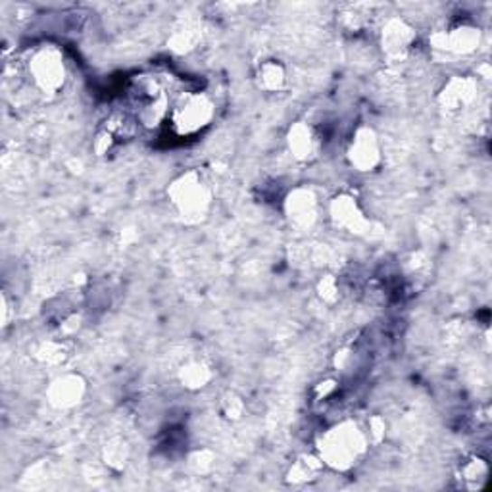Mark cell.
Listing matches in <instances>:
<instances>
[{"instance_id": "7402d4cb", "label": "cell", "mask_w": 492, "mask_h": 492, "mask_svg": "<svg viewBox=\"0 0 492 492\" xmlns=\"http://www.w3.org/2000/svg\"><path fill=\"white\" fill-rule=\"evenodd\" d=\"M187 466L194 475L204 477L208 473H212L213 466H215V454L208 449H200L189 454L187 458Z\"/></svg>"}, {"instance_id": "52a82bcc", "label": "cell", "mask_w": 492, "mask_h": 492, "mask_svg": "<svg viewBox=\"0 0 492 492\" xmlns=\"http://www.w3.org/2000/svg\"><path fill=\"white\" fill-rule=\"evenodd\" d=\"M283 212L290 227H295L298 231H308L317 223L321 204L312 187L300 184V187H295L285 196Z\"/></svg>"}, {"instance_id": "30bf717a", "label": "cell", "mask_w": 492, "mask_h": 492, "mask_svg": "<svg viewBox=\"0 0 492 492\" xmlns=\"http://www.w3.org/2000/svg\"><path fill=\"white\" fill-rule=\"evenodd\" d=\"M479 83L468 75H454L439 92V106L446 114H459L477 100Z\"/></svg>"}, {"instance_id": "7a4b0ae2", "label": "cell", "mask_w": 492, "mask_h": 492, "mask_svg": "<svg viewBox=\"0 0 492 492\" xmlns=\"http://www.w3.org/2000/svg\"><path fill=\"white\" fill-rule=\"evenodd\" d=\"M167 200L183 222L198 223L212 208V189L203 174L189 169L169 183Z\"/></svg>"}, {"instance_id": "d6986e66", "label": "cell", "mask_w": 492, "mask_h": 492, "mask_svg": "<svg viewBox=\"0 0 492 492\" xmlns=\"http://www.w3.org/2000/svg\"><path fill=\"white\" fill-rule=\"evenodd\" d=\"M35 358L39 360V364L46 367L64 365L66 360L70 358L68 345L64 341H43L35 348Z\"/></svg>"}, {"instance_id": "277c9868", "label": "cell", "mask_w": 492, "mask_h": 492, "mask_svg": "<svg viewBox=\"0 0 492 492\" xmlns=\"http://www.w3.org/2000/svg\"><path fill=\"white\" fill-rule=\"evenodd\" d=\"M215 118V102L206 92L181 95L169 112V123L179 137H194L203 133Z\"/></svg>"}, {"instance_id": "4fadbf2b", "label": "cell", "mask_w": 492, "mask_h": 492, "mask_svg": "<svg viewBox=\"0 0 492 492\" xmlns=\"http://www.w3.org/2000/svg\"><path fill=\"white\" fill-rule=\"evenodd\" d=\"M287 147L295 160L310 162L317 156L319 135L308 121H297L287 133Z\"/></svg>"}, {"instance_id": "5bb4252c", "label": "cell", "mask_w": 492, "mask_h": 492, "mask_svg": "<svg viewBox=\"0 0 492 492\" xmlns=\"http://www.w3.org/2000/svg\"><path fill=\"white\" fill-rule=\"evenodd\" d=\"M326 469H327L326 464H323L321 458L316 452L302 454L295 461H292L290 468L287 469L285 481L292 487H308V485L319 481Z\"/></svg>"}, {"instance_id": "ac0fdd59", "label": "cell", "mask_w": 492, "mask_h": 492, "mask_svg": "<svg viewBox=\"0 0 492 492\" xmlns=\"http://www.w3.org/2000/svg\"><path fill=\"white\" fill-rule=\"evenodd\" d=\"M100 458L108 469L116 473L123 471L131 461V444L123 437H112L108 439L100 450Z\"/></svg>"}, {"instance_id": "3957f363", "label": "cell", "mask_w": 492, "mask_h": 492, "mask_svg": "<svg viewBox=\"0 0 492 492\" xmlns=\"http://www.w3.org/2000/svg\"><path fill=\"white\" fill-rule=\"evenodd\" d=\"M29 81L43 95H56L66 85L68 68L62 51L54 44H43L31 52L25 64Z\"/></svg>"}, {"instance_id": "8992f818", "label": "cell", "mask_w": 492, "mask_h": 492, "mask_svg": "<svg viewBox=\"0 0 492 492\" xmlns=\"http://www.w3.org/2000/svg\"><path fill=\"white\" fill-rule=\"evenodd\" d=\"M346 160L350 167L360 174H372L383 162V147L377 131L369 126H360L352 133L346 147Z\"/></svg>"}, {"instance_id": "603a6c76", "label": "cell", "mask_w": 492, "mask_h": 492, "mask_svg": "<svg viewBox=\"0 0 492 492\" xmlns=\"http://www.w3.org/2000/svg\"><path fill=\"white\" fill-rule=\"evenodd\" d=\"M317 295L326 304H335L341 298V281L335 275H323L317 281Z\"/></svg>"}, {"instance_id": "cb8c5ba5", "label": "cell", "mask_w": 492, "mask_h": 492, "mask_svg": "<svg viewBox=\"0 0 492 492\" xmlns=\"http://www.w3.org/2000/svg\"><path fill=\"white\" fill-rule=\"evenodd\" d=\"M364 429H365V435L369 439V444H379V442H383L384 435H387V421L379 418V415H374V418L367 421V425Z\"/></svg>"}, {"instance_id": "e0dca14e", "label": "cell", "mask_w": 492, "mask_h": 492, "mask_svg": "<svg viewBox=\"0 0 492 492\" xmlns=\"http://www.w3.org/2000/svg\"><path fill=\"white\" fill-rule=\"evenodd\" d=\"M177 379L184 389L196 393L208 387L213 379V372L204 360H189L179 367Z\"/></svg>"}, {"instance_id": "d4e9b609", "label": "cell", "mask_w": 492, "mask_h": 492, "mask_svg": "<svg viewBox=\"0 0 492 492\" xmlns=\"http://www.w3.org/2000/svg\"><path fill=\"white\" fill-rule=\"evenodd\" d=\"M362 6H352L345 15H343V25L348 29V31H356L364 29L365 24H367V14L360 12Z\"/></svg>"}, {"instance_id": "484cf974", "label": "cell", "mask_w": 492, "mask_h": 492, "mask_svg": "<svg viewBox=\"0 0 492 492\" xmlns=\"http://www.w3.org/2000/svg\"><path fill=\"white\" fill-rule=\"evenodd\" d=\"M335 393H336V381H323L317 384V389H316V394L319 400L331 398Z\"/></svg>"}, {"instance_id": "7c38bea8", "label": "cell", "mask_w": 492, "mask_h": 492, "mask_svg": "<svg viewBox=\"0 0 492 492\" xmlns=\"http://www.w3.org/2000/svg\"><path fill=\"white\" fill-rule=\"evenodd\" d=\"M479 43H481L479 27L469 25V24L454 25L449 31H442V33H437L433 37L435 49L452 52V54H471L477 51Z\"/></svg>"}, {"instance_id": "6da1fadb", "label": "cell", "mask_w": 492, "mask_h": 492, "mask_svg": "<svg viewBox=\"0 0 492 492\" xmlns=\"http://www.w3.org/2000/svg\"><path fill=\"white\" fill-rule=\"evenodd\" d=\"M369 439L365 429L352 421H338L317 437L316 454L321 458L327 469L346 473L356 468L369 452Z\"/></svg>"}, {"instance_id": "8fae6325", "label": "cell", "mask_w": 492, "mask_h": 492, "mask_svg": "<svg viewBox=\"0 0 492 492\" xmlns=\"http://www.w3.org/2000/svg\"><path fill=\"white\" fill-rule=\"evenodd\" d=\"M381 51L389 60H402L415 44V29L402 18H391L381 29Z\"/></svg>"}, {"instance_id": "2e32d148", "label": "cell", "mask_w": 492, "mask_h": 492, "mask_svg": "<svg viewBox=\"0 0 492 492\" xmlns=\"http://www.w3.org/2000/svg\"><path fill=\"white\" fill-rule=\"evenodd\" d=\"M254 83L260 90L275 95V92H281L287 87V70L279 60H264L256 68Z\"/></svg>"}, {"instance_id": "9c48e42d", "label": "cell", "mask_w": 492, "mask_h": 492, "mask_svg": "<svg viewBox=\"0 0 492 492\" xmlns=\"http://www.w3.org/2000/svg\"><path fill=\"white\" fill-rule=\"evenodd\" d=\"M46 402H49L52 408L68 412L77 406L83 404V400L87 396V381L81 374H73L66 372L56 375L49 387L44 391Z\"/></svg>"}, {"instance_id": "ffe728a7", "label": "cell", "mask_w": 492, "mask_h": 492, "mask_svg": "<svg viewBox=\"0 0 492 492\" xmlns=\"http://www.w3.org/2000/svg\"><path fill=\"white\" fill-rule=\"evenodd\" d=\"M220 413L227 421H241L246 413L244 398L237 393H225L220 400Z\"/></svg>"}, {"instance_id": "44dd1931", "label": "cell", "mask_w": 492, "mask_h": 492, "mask_svg": "<svg viewBox=\"0 0 492 492\" xmlns=\"http://www.w3.org/2000/svg\"><path fill=\"white\" fill-rule=\"evenodd\" d=\"M198 37H200L198 27L193 25L191 22H187L175 29V33L172 35V44L177 52H187V51L194 49Z\"/></svg>"}, {"instance_id": "ba28073f", "label": "cell", "mask_w": 492, "mask_h": 492, "mask_svg": "<svg viewBox=\"0 0 492 492\" xmlns=\"http://www.w3.org/2000/svg\"><path fill=\"white\" fill-rule=\"evenodd\" d=\"M327 213L331 223L341 229L343 233L350 235H365L369 227H372V222L365 215L364 208L360 203L352 194H336L331 198V203L327 206Z\"/></svg>"}, {"instance_id": "5b68a950", "label": "cell", "mask_w": 492, "mask_h": 492, "mask_svg": "<svg viewBox=\"0 0 492 492\" xmlns=\"http://www.w3.org/2000/svg\"><path fill=\"white\" fill-rule=\"evenodd\" d=\"M131 92L138 123L147 128H158L162 121L169 119L172 104L156 77H138Z\"/></svg>"}, {"instance_id": "9a60e30c", "label": "cell", "mask_w": 492, "mask_h": 492, "mask_svg": "<svg viewBox=\"0 0 492 492\" xmlns=\"http://www.w3.org/2000/svg\"><path fill=\"white\" fill-rule=\"evenodd\" d=\"M488 475L490 468L488 461L481 456H468L456 469V481L458 487L475 492V490H483L485 485L488 483Z\"/></svg>"}]
</instances>
